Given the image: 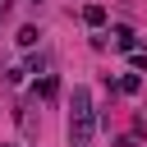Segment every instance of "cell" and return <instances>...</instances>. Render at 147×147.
<instances>
[{"instance_id": "2", "label": "cell", "mask_w": 147, "mask_h": 147, "mask_svg": "<svg viewBox=\"0 0 147 147\" xmlns=\"http://www.w3.org/2000/svg\"><path fill=\"white\" fill-rule=\"evenodd\" d=\"M37 96H41V101H55V96H60V78H55V74H46V78L37 83Z\"/></svg>"}, {"instance_id": "6", "label": "cell", "mask_w": 147, "mask_h": 147, "mask_svg": "<svg viewBox=\"0 0 147 147\" xmlns=\"http://www.w3.org/2000/svg\"><path fill=\"white\" fill-rule=\"evenodd\" d=\"M138 87H142V74H124V78H119V92H124V96H133Z\"/></svg>"}, {"instance_id": "9", "label": "cell", "mask_w": 147, "mask_h": 147, "mask_svg": "<svg viewBox=\"0 0 147 147\" xmlns=\"http://www.w3.org/2000/svg\"><path fill=\"white\" fill-rule=\"evenodd\" d=\"M32 5H41V0H32Z\"/></svg>"}, {"instance_id": "8", "label": "cell", "mask_w": 147, "mask_h": 147, "mask_svg": "<svg viewBox=\"0 0 147 147\" xmlns=\"http://www.w3.org/2000/svg\"><path fill=\"white\" fill-rule=\"evenodd\" d=\"M5 9H9V0H0V14H5Z\"/></svg>"}, {"instance_id": "7", "label": "cell", "mask_w": 147, "mask_h": 147, "mask_svg": "<svg viewBox=\"0 0 147 147\" xmlns=\"http://www.w3.org/2000/svg\"><path fill=\"white\" fill-rule=\"evenodd\" d=\"M133 55V69H147V51H129Z\"/></svg>"}, {"instance_id": "3", "label": "cell", "mask_w": 147, "mask_h": 147, "mask_svg": "<svg viewBox=\"0 0 147 147\" xmlns=\"http://www.w3.org/2000/svg\"><path fill=\"white\" fill-rule=\"evenodd\" d=\"M83 23L87 28H101L106 23V5H83Z\"/></svg>"}, {"instance_id": "5", "label": "cell", "mask_w": 147, "mask_h": 147, "mask_svg": "<svg viewBox=\"0 0 147 147\" xmlns=\"http://www.w3.org/2000/svg\"><path fill=\"white\" fill-rule=\"evenodd\" d=\"M115 46H119V51H138V37H133L129 28H115Z\"/></svg>"}, {"instance_id": "4", "label": "cell", "mask_w": 147, "mask_h": 147, "mask_svg": "<svg viewBox=\"0 0 147 147\" xmlns=\"http://www.w3.org/2000/svg\"><path fill=\"white\" fill-rule=\"evenodd\" d=\"M37 37H41V32H37V28L28 23V28H18V37H14V41H18L23 51H32V46H37Z\"/></svg>"}, {"instance_id": "1", "label": "cell", "mask_w": 147, "mask_h": 147, "mask_svg": "<svg viewBox=\"0 0 147 147\" xmlns=\"http://www.w3.org/2000/svg\"><path fill=\"white\" fill-rule=\"evenodd\" d=\"M92 129H96L92 92H87V87H74V110H69V142H74V147H87V142H92Z\"/></svg>"}]
</instances>
